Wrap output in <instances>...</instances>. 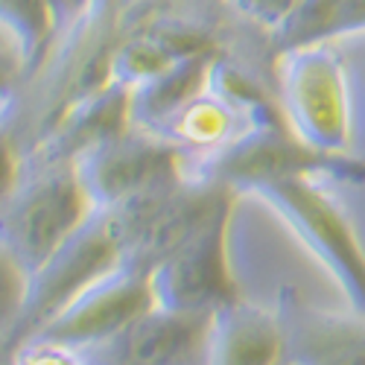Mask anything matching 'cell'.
Returning <instances> with one entry per match:
<instances>
[{
	"instance_id": "cell-7",
	"label": "cell",
	"mask_w": 365,
	"mask_h": 365,
	"mask_svg": "<svg viewBox=\"0 0 365 365\" xmlns=\"http://www.w3.org/2000/svg\"><path fill=\"white\" fill-rule=\"evenodd\" d=\"M152 307L155 301H152L149 272L120 260L106 275L76 292L36 336L73 348H91Z\"/></svg>"
},
{
	"instance_id": "cell-4",
	"label": "cell",
	"mask_w": 365,
	"mask_h": 365,
	"mask_svg": "<svg viewBox=\"0 0 365 365\" xmlns=\"http://www.w3.org/2000/svg\"><path fill=\"white\" fill-rule=\"evenodd\" d=\"M263 199L292 228V234L313 252V257L330 272L351 310L365 316V252L342 214L330 199L324 178L319 175H287L260 181L242 190Z\"/></svg>"
},
{
	"instance_id": "cell-19",
	"label": "cell",
	"mask_w": 365,
	"mask_h": 365,
	"mask_svg": "<svg viewBox=\"0 0 365 365\" xmlns=\"http://www.w3.org/2000/svg\"><path fill=\"white\" fill-rule=\"evenodd\" d=\"M9 88H12V85H9V73H6V65L0 62V97H4Z\"/></svg>"
},
{
	"instance_id": "cell-3",
	"label": "cell",
	"mask_w": 365,
	"mask_h": 365,
	"mask_svg": "<svg viewBox=\"0 0 365 365\" xmlns=\"http://www.w3.org/2000/svg\"><path fill=\"white\" fill-rule=\"evenodd\" d=\"M73 164L21 167L15 185L0 196V242L33 275L91 217Z\"/></svg>"
},
{
	"instance_id": "cell-8",
	"label": "cell",
	"mask_w": 365,
	"mask_h": 365,
	"mask_svg": "<svg viewBox=\"0 0 365 365\" xmlns=\"http://www.w3.org/2000/svg\"><path fill=\"white\" fill-rule=\"evenodd\" d=\"M210 313L152 307L108 339L82 348L91 365H205Z\"/></svg>"
},
{
	"instance_id": "cell-2",
	"label": "cell",
	"mask_w": 365,
	"mask_h": 365,
	"mask_svg": "<svg viewBox=\"0 0 365 365\" xmlns=\"http://www.w3.org/2000/svg\"><path fill=\"white\" fill-rule=\"evenodd\" d=\"M138 202L140 199L117 207H94L91 217L47 257V263L29 275L24 313L6 348L36 336L76 292L126 257L138 220Z\"/></svg>"
},
{
	"instance_id": "cell-9",
	"label": "cell",
	"mask_w": 365,
	"mask_h": 365,
	"mask_svg": "<svg viewBox=\"0 0 365 365\" xmlns=\"http://www.w3.org/2000/svg\"><path fill=\"white\" fill-rule=\"evenodd\" d=\"M275 313L287 365H365V316L319 310L289 287L281 289Z\"/></svg>"
},
{
	"instance_id": "cell-11",
	"label": "cell",
	"mask_w": 365,
	"mask_h": 365,
	"mask_svg": "<svg viewBox=\"0 0 365 365\" xmlns=\"http://www.w3.org/2000/svg\"><path fill=\"white\" fill-rule=\"evenodd\" d=\"M284 327L275 310L240 295L210 313L205 365H281Z\"/></svg>"
},
{
	"instance_id": "cell-13",
	"label": "cell",
	"mask_w": 365,
	"mask_h": 365,
	"mask_svg": "<svg viewBox=\"0 0 365 365\" xmlns=\"http://www.w3.org/2000/svg\"><path fill=\"white\" fill-rule=\"evenodd\" d=\"M0 33L12 41L24 79H33L50 56L58 24L50 0H0Z\"/></svg>"
},
{
	"instance_id": "cell-6",
	"label": "cell",
	"mask_w": 365,
	"mask_h": 365,
	"mask_svg": "<svg viewBox=\"0 0 365 365\" xmlns=\"http://www.w3.org/2000/svg\"><path fill=\"white\" fill-rule=\"evenodd\" d=\"M228 222L231 205L210 217L185 246H178L149 272L152 301L175 313H214L237 298L228 269Z\"/></svg>"
},
{
	"instance_id": "cell-16",
	"label": "cell",
	"mask_w": 365,
	"mask_h": 365,
	"mask_svg": "<svg viewBox=\"0 0 365 365\" xmlns=\"http://www.w3.org/2000/svg\"><path fill=\"white\" fill-rule=\"evenodd\" d=\"M29 292V272L0 242V342L12 339Z\"/></svg>"
},
{
	"instance_id": "cell-12",
	"label": "cell",
	"mask_w": 365,
	"mask_h": 365,
	"mask_svg": "<svg viewBox=\"0 0 365 365\" xmlns=\"http://www.w3.org/2000/svg\"><path fill=\"white\" fill-rule=\"evenodd\" d=\"M214 58L217 50H199L190 56H181L175 65H170L158 76H152L149 82L138 85L129 97V126L152 129L164 117H170L178 106H185L207 85Z\"/></svg>"
},
{
	"instance_id": "cell-10",
	"label": "cell",
	"mask_w": 365,
	"mask_h": 365,
	"mask_svg": "<svg viewBox=\"0 0 365 365\" xmlns=\"http://www.w3.org/2000/svg\"><path fill=\"white\" fill-rule=\"evenodd\" d=\"M129 97L132 91L111 79L91 91L56 120V126L44 138L24 149L21 167L73 164L85 149L129 129Z\"/></svg>"
},
{
	"instance_id": "cell-18",
	"label": "cell",
	"mask_w": 365,
	"mask_h": 365,
	"mask_svg": "<svg viewBox=\"0 0 365 365\" xmlns=\"http://www.w3.org/2000/svg\"><path fill=\"white\" fill-rule=\"evenodd\" d=\"M304 0H228V6L246 18L249 24L266 29V33L278 36L281 29L292 21V15L301 9Z\"/></svg>"
},
{
	"instance_id": "cell-17",
	"label": "cell",
	"mask_w": 365,
	"mask_h": 365,
	"mask_svg": "<svg viewBox=\"0 0 365 365\" xmlns=\"http://www.w3.org/2000/svg\"><path fill=\"white\" fill-rule=\"evenodd\" d=\"M9 365H91V359L82 348L44 336H29L9 348Z\"/></svg>"
},
{
	"instance_id": "cell-15",
	"label": "cell",
	"mask_w": 365,
	"mask_h": 365,
	"mask_svg": "<svg viewBox=\"0 0 365 365\" xmlns=\"http://www.w3.org/2000/svg\"><path fill=\"white\" fill-rule=\"evenodd\" d=\"M24 103L15 88L0 97V196H4L18 178L21 155H24V132H21Z\"/></svg>"
},
{
	"instance_id": "cell-1",
	"label": "cell",
	"mask_w": 365,
	"mask_h": 365,
	"mask_svg": "<svg viewBox=\"0 0 365 365\" xmlns=\"http://www.w3.org/2000/svg\"><path fill=\"white\" fill-rule=\"evenodd\" d=\"M278 108L284 126L304 146L322 155H351V79L333 41H313L278 53Z\"/></svg>"
},
{
	"instance_id": "cell-5",
	"label": "cell",
	"mask_w": 365,
	"mask_h": 365,
	"mask_svg": "<svg viewBox=\"0 0 365 365\" xmlns=\"http://www.w3.org/2000/svg\"><path fill=\"white\" fill-rule=\"evenodd\" d=\"M73 173L94 207H117L181 181V155L143 129H123L73 161Z\"/></svg>"
},
{
	"instance_id": "cell-14",
	"label": "cell",
	"mask_w": 365,
	"mask_h": 365,
	"mask_svg": "<svg viewBox=\"0 0 365 365\" xmlns=\"http://www.w3.org/2000/svg\"><path fill=\"white\" fill-rule=\"evenodd\" d=\"M354 33H365V0H304L292 21L275 36V47L281 53Z\"/></svg>"
}]
</instances>
